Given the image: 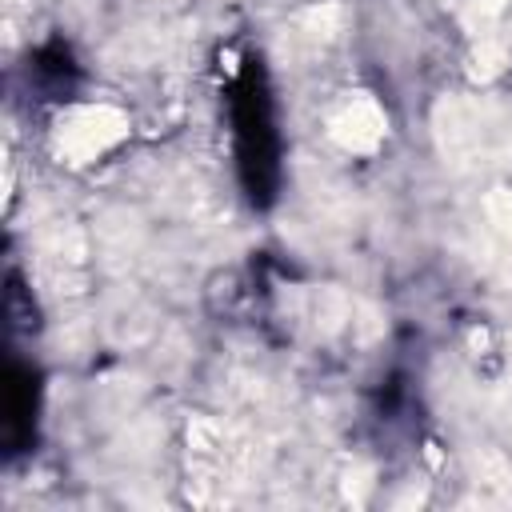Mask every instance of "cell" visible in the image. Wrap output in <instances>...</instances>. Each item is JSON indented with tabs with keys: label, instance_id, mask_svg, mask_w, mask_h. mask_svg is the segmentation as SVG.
<instances>
[{
	"label": "cell",
	"instance_id": "6da1fadb",
	"mask_svg": "<svg viewBox=\"0 0 512 512\" xmlns=\"http://www.w3.org/2000/svg\"><path fill=\"white\" fill-rule=\"evenodd\" d=\"M124 136H128L124 112H116L108 104H88V108H72L60 116V124L52 132V148L68 164H92Z\"/></svg>",
	"mask_w": 512,
	"mask_h": 512
},
{
	"label": "cell",
	"instance_id": "7a4b0ae2",
	"mask_svg": "<svg viewBox=\"0 0 512 512\" xmlns=\"http://www.w3.org/2000/svg\"><path fill=\"white\" fill-rule=\"evenodd\" d=\"M332 136L352 152H368L384 136V116L368 96H356L332 116Z\"/></svg>",
	"mask_w": 512,
	"mask_h": 512
},
{
	"label": "cell",
	"instance_id": "3957f363",
	"mask_svg": "<svg viewBox=\"0 0 512 512\" xmlns=\"http://www.w3.org/2000/svg\"><path fill=\"white\" fill-rule=\"evenodd\" d=\"M500 4H504V0H480V8H484V12H496Z\"/></svg>",
	"mask_w": 512,
	"mask_h": 512
}]
</instances>
